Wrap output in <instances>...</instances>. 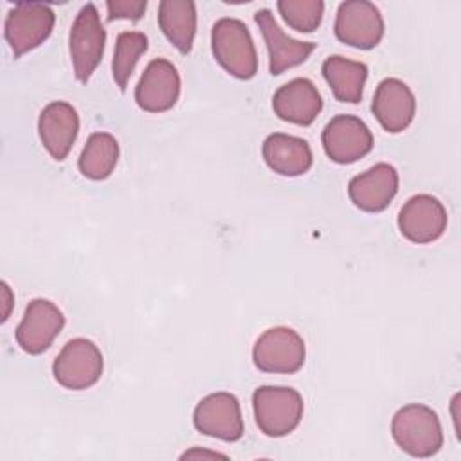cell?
Wrapping results in <instances>:
<instances>
[{"label": "cell", "instance_id": "1", "mask_svg": "<svg viewBox=\"0 0 461 461\" xmlns=\"http://www.w3.org/2000/svg\"><path fill=\"white\" fill-rule=\"evenodd\" d=\"M396 445L412 457H430L443 447V429L438 414L421 403L400 407L391 420Z\"/></svg>", "mask_w": 461, "mask_h": 461}, {"label": "cell", "instance_id": "2", "mask_svg": "<svg viewBox=\"0 0 461 461\" xmlns=\"http://www.w3.org/2000/svg\"><path fill=\"white\" fill-rule=\"evenodd\" d=\"M214 59L234 77L252 79L258 72V54L249 27L238 18H220L211 31Z\"/></svg>", "mask_w": 461, "mask_h": 461}, {"label": "cell", "instance_id": "3", "mask_svg": "<svg viewBox=\"0 0 461 461\" xmlns=\"http://www.w3.org/2000/svg\"><path fill=\"white\" fill-rule=\"evenodd\" d=\"M254 418L268 438H283L297 429L303 418V396L283 385H261L252 394Z\"/></svg>", "mask_w": 461, "mask_h": 461}, {"label": "cell", "instance_id": "4", "mask_svg": "<svg viewBox=\"0 0 461 461\" xmlns=\"http://www.w3.org/2000/svg\"><path fill=\"white\" fill-rule=\"evenodd\" d=\"M106 31L101 23L99 11L94 4H85L68 34V50L77 81L86 83L103 59Z\"/></svg>", "mask_w": 461, "mask_h": 461}, {"label": "cell", "instance_id": "5", "mask_svg": "<svg viewBox=\"0 0 461 461\" xmlns=\"http://www.w3.org/2000/svg\"><path fill=\"white\" fill-rule=\"evenodd\" d=\"M306 358L303 337L286 326H276L263 331L254 348V366L263 373H297Z\"/></svg>", "mask_w": 461, "mask_h": 461}, {"label": "cell", "instance_id": "6", "mask_svg": "<svg viewBox=\"0 0 461 461\" xmlns=\"http://www.w3.org/2000/svg\"><path fill=\"white\" fill-rule=\"evenodd\" d=\"M56 14L50 5L41 2H18L5 18L4 36L14 54H22L40 47L52 32Z\"/></svg>", "mask_w": 461, "mask_h": 461}, {"label": "cell", "instance_id": "7", "mask_svg": "<svg viewBox=\"0 0 461 461\" xmlns=\"http://www.w3.org/2000/svg\"><path fill=\"white\" fill-rule=\"evenodd\" d=\"M56 382L70 391H83L97 384L103 375L101 349L88 339L68 340L52 364Z\"/></svg>", "mask_w": 461, "mask_h": 461}, {"label": "cell", "instance_id": "8", "mask_svg": "<svg viewBox=\"0 0 461 461\" xmlns=\"http://www.w3.org/2000/svg\"><path fill=\"white\" fill-rule=\"evenodd\" d=\"M384 18L378 7L367 0H346L335 16V36L355 49H373L384 38Z\"/></svg>", "mask_w": 461, "mask_h": 461}, {"label": "cell", "instance_id": "9", "mask_svg": "<svg viewBox=\"0 0 461 461\" xmlns=\"http://www.w3.org/2000/svg\"><path fill=\"white\" fill-rule=\"evenodd\" d=\"M322 148L335 164H353L373 149L367 124L355 115L339 113L322 130Z\"/></svg>", "mask_w": 461, "mask_h": 461}, {"label": "cell", "instance_id": "10", "mask_svg": "<svg viewBox=\"0 0 461 461\" xmlns=\"http://www.w3.org/2000/svg\"><path fill=\"white\" fill-rule=\"evenodd\" d=\"M193 425L205 436L238 441L243 436V418L238 398L225 391L207 394L194 407Z\"/></svg>", "mask_w": 461, "mask_h": 461}, {"label": "cell", "instance_id": "11", "mask_svg": "<svg viewBox=\"0 0 461 461\" xmlns=\"http://www.w3.org/2000/svg\"><path fill=\"white\" fill-rule=\"evenodd\" d=\"M180 97V76L175 65L164 58H155L144 68L137 86L135 103L149 113L171 110Z\"/></svg>", "mask_w": 461, "mask_h": 461}, {"label": "cell", "instance_id": "12", "mask_svg": "<svg viewBox=\"0 0 461 461\" xmlns=\"http://www.w3.org/2000/svg\"><path fill=\"white\" fill-rule=\"evenodd\" d=\"M65 326L61 310L49 299H32L16 328V342L29 355H40L54 342Z\"/></svg>", "mask_w": 461, "mask_h": 461}, {"label": "cell", "instance_id": "13", "mask_svg": "<svg viewBox=\"0 0 461 461\" xmlns=\"http://www.w3.org/2000/svg\"><path fill=\"white\" fill-rule=\"evenodd\" d=\"M447 209L430 194L411 196L398 214V229L412 243L436 241L447 230Z\"/></svg>", "mask_w": 461, "mask_h": 461}, {"label": "cell", "instance_id": "14", "mask_svg": "<svg viewBox=\"0 0 461 461\" xmlns=\"http://www.w3.org/2000/svg\"><path fill=\"white\" fill-rule=\"evenodd\" d=\"M254 20L268 49V70L272 76H279L285 70L304 63L317 47L313 41H299L286 36L270 9L256 11Z\"/></svg>", "mask_w": 461, "mask_h": 461}, {"label": "cell", "instance_id": "15", "mask_svg": "<svg viewBox=\"0 0 461 461\" xmlns=\"http://www.w3.org/2000/svg\"><path fill=\"white\" fill-rule=\"evenodd\" d=\"M371 110L385 131L400 133L407 130L414 119L416 99L402 79L385 77L375 90Z\"/></svg>", "mask_w": 461, "mask_h": 461}, {"label": "cell", "instance_id": "16", "mask_svg": "<svg viewBox=\"0 0 461 461\" xmlns=\"http://www.w3.org/2000/svg\"><path fill=\"white\" fill-rule=\"evenodd\" d=\"M398 171L385 162L375 164L367 171L353 176L348 185L349 200L366 212H380L387 209L398 193Z\"/></svg>", "mask_w": 461, "mask_h": 461}, {"label": "cell", "instance_id": "17", "mask_svg": "<svg viewBox=\"0 0 461 461\" xmlns=\"http://www.w3.org/2000/svg\"><path fill=\"white\" fill-rule=\"evenodd\" d=\"M79 131V115L65 101L49 103L38 117V135L54 160H65Z\"/></svg>", "mask_w": 461, "mask_h": 461}, {"label": "cell", "instance_id": "18", "mask_svg": "<svg viewBox=\"0 0 461 461\" xmlns=\"http://www.w3.org/2000/svg\"><path fill=\"white\" fill-rule=\"evenodd\" d=\"M272 108L285 122L310 126L322 110V97L310 79L295 77L276 90Z\"/></svg>", "mask_w": 461, "mask_h": 461}, {"label": "cell", "instance_id": "19", "mask_svg": "<svg viewBox=\"0 0 461 461\" xmlns=\"http://www.w3.org/2000/svg\"><path fill=\"white\" fill-rule=\"evenodd\" d=\"M261 153L267 166L281 176L304 175L313 164L310 144L288 133H270L263 140Z\"/></svg>", "mask_w": 461, "mask_h": 461}, {"label": "cell", "instance_id": "20", "mask_svg": "<svg viewBox=\"0 0 461 461\" xmlns=\"http://www.w3.org/2000/svg\"><path fill=\"white\" fill-rule=\"evenodd\" d=\"M158 27L182 54H189L196 34V5L191 0H162Z\"/></svg>", "mask_w": 461, "mask_h": 461}, {"label": "cell", "instance_id": "21", "mask_svg": "<svg viewBox=\"0 0 461 461\" xmlns=\"http://www.w3.org/2000/svg\"><path fill=\"white\" fill-rule=\"evenodd\" d=\"M322 76L333 95L342 103H358L367 79V65L344 56H330L322 63Z\"/></svg>", "mask_w": 461, "mask_h": 461}, {"label": "cell", "instance_id": "22", "mask_svg": "<svg viewBox=\"0 0 461 461\" xmlns=\"http://www.w3.org/2000/svg\"><path fill=\"white\" fill-rule=\"evenodd\" d=\"M119 160V142L106 131H95L88 137L77 166L85 178L104 180L112 175Z\"/></svg>", "mask_w": 461, "mask_h": 461}, {"label": "cell", "instance_id": "23", "mask_svg": "<svg viewBox=\"0 0 461 461\" xmlns=\"http://www.w3.org/2000/svg\"><path fill=\"white\" fill-rule=\"evenodd\" d=\"M148 50V36L139 31H124L115 40L112 74L119 90L124 92L139 58Z\"/></svg>", "mask_w": 461, "mask_h": 461}, {"label": "cell", "instance_id": "24", "mask_svg": "<svg viewBox=\"0 0 461 461\" xmlns=\"http://www.w3.org/2000/svg\"><path fill=\"white\" fill-rule=\"evenodd\" d=\"M277 9L283 20L299 32H313L324 14V2L321 0H279Z\"/></svg>", "mask_w": 461, "mask_h": 461}, {"label": "cell", "instance_id": "25", "mask_svg": "<svg viewBox=\"0 0 461 461\" xmlns=\"http://www.w3.org/2000/svg\"><path fill=\"white\" fill-rule=\"evenodd\" d=\"M108 20H140L146 11V0H108Z\"/></svg>", "mask_w": 461, "mask_h": 461}, {"label": "cell", "instance_id": "26", "mask_svg": "<svg viewBox=\"0 0 461 461\" xmlns=\"http://www.w3.org/2000/svg\"><path fill=\"white\" fill-rule=\"evenodd\" d=\"M2 303H4V310H2V322L7 321L9 313H11V308H13V303H14V297H13V292L9 288V285L5 281H2Z\"/></svg>", "mask_w": 461, "mask_h": 461}, {"label": "cell", "instance_id": "27", "mask_svg": "<svg viewBox=\"0 0 461 461\" xmlns=\"http://www.w3.org/2000/svg\"><path fill=\"white\" fill-rule=\"evenodd\" d=\"M193 457H209V459H214V457H221V459H227L225 454L221 452H214V450H203V448H191V450H185L180 459H193Z\"/></svg>", "mask_w": 461, "mask_h": 461}, {"label": "cell", "instance_id": "28", "mask_svg": "<svg viewBox=\"0 0 461 461\" xmlns=\"http://www.w3.org/2000/svg\"><path fill=\"white\" fill-rule=\"evenodd\" d=\"M457 400H459V394H456V396L452 398V414H454V421H456V434H457V430H459V427H457V411H456ZM457 436H459V434H457Z\"/></svg>", "mask_w": 461, "mask_h": 461}]
</instances>
